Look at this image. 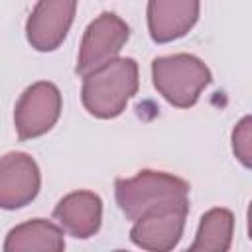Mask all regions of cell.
I'll list each match as a JSON object with an SVG mask.
<instances>
[{"label": "cell", "instance_id": "6da1fadb", "mask_svg": "<svg viewBox=\"0 0 252 252\" xmlns=\"http://www.w3.org/2000/svg\"><path fill=\"white\" fill-rule=\"evenodd\" d=\"M114 195L120 211L130 220L165 207H189V183L154 169H142L134 177H118Z\"/></svg>", "mask_w": 252, "mask_h": 252}, {"label": "cell", "instance_id": "7a4b0ae2", "mask_svg": "<svg viewBox=\"0 0 252 252\" xmlns=\"http://www.w3.org/2000/svg\"><path fill=\"white\" fill-rule=\"evenodd\" d=\"M138 91V63L132 57H114L83 77L81 100L89 114L108 120L122 114Z\"/></svg>", "mask_w": 252, "mask_h": 252}, {"label": "cell", "instance_id": "3957f363", "mask_svg": "<svg viewBox=\"0 0 252 252\" xmlns=\"http://www.w3.org/2000/svg\"><path fill=\"white\" fill-rule=\"evenodd\" d=\"M211 79L209 67L189 53L163 55L152 61V81L156 91L177 108L193 106Z\"/></svg>", "mask_w": 252, "mask_h": 252}, {"label": "cell", "instance_id": "277c9868", "mask_svg": "<svg viewBox=\"0 0 252 252\" xmlns=\"http://www.w3.org/2000/svg\"><path fill=\"white\" fill-rule=\"evenodd\" d=\"M128 37H130L128 24L112 12H102L87 26L83 33L77 67H75L77 75L85 77L87 73L112 61L120 53Z\"/></svg>", "mask_w": 252, "mask_h": 252}, {"label": "cell", "instance_id": "5b68a950", "mask_svg": "<svg viewBox=\"0 0 252 252\" xmlns=\"http://www.w3.org/2000/svg\"><path fill=\"white\" fill-rule=\"evenodd\" d=\"M61 93L49 81L30 85L16 102L14 126L20 140L39 138L49 132L61 114Z\"/></svg>", "mask_w": 252, "mask_h": 252}, {"label": "cell", "instance_id": "8992f818", "mask_svg": "<svg viewBox=\"0 0 252 252\" xmlns=\"http://www.w3.org/2000/svg\"><path fill=\"white\" fill-rule=\"evenodd\" d=\"M77 0H39L26 22V37L35 51H55L75 20Z\"/></svg>", "mask_w": 252, "mask_h": 252}, {"label": "cell", "instance_id": "52a82bcc", "mask_svg": "<svg viewBox=\"0 0 252 252\" xmlns=\"http://www.w3.org/2000/svg\"><path fill=\"white\" fill-rule=\"evenodd\" d=\"M41 185L35 159L26 152H10L0 158V209L14 211L30 205Z\"/></svg>", "mask_w": 252, "mask_h": 252}, {"label": "cell", "instance_id": "ba28073f", "mask_svg": "<svg viewBox=\"0 0 252 252\" xmlns=\"http://www.w3.org/2000/svg\"><path fill=\"white\" fill-rule=\"evenodd\" d=\"M189 207H165L142 215L134 220L130 230V240L152 252H167L177 246L183 236L185 220H187Z\"/></svg>", "mask_w": 252, "mask_h": 252}, {"label": "cell", "instance_id": "9c48e42d", "mask_svg": "<svg viewBox=\"0 0 252 252\" xmlns=\"http://www.w3.org/2000/svg\"><path fill=\"white\" fill-rule=\"evenodd\" d=\"M201 0H150L148 30L156 43L183 37L199 20Z\"/></svg>", "mask_w": 252, "mask_h": 252}, {"label": "cell", "instance_id": "30bf717a", "mask_svg": "<svg viewBox=\"0 0 252 252\" xmlns=\"http://www.w3.org/2000/svg\"><path fill=\"white\" fill-rule=\"evenodd\" d=\"M57 222L75 238H91L102 222V201L93 191H73L53 209Z\"/></svg>", "mask_w": 252, "mask_h": 252}, {"label": "cell", "instance_id": "8fae6325", "mask_svg": "<svg viewBox=\"0 0 252 252\" xmlns=\"http://www.w3.org/2000/svg\"><path fill=\"white\" fill-rule=\"evenodd\" d=\"M63 248V230L45 219H33L14 226L4 240L6 252H61Z\"/></svg>", "mask_w": 252, "mask_h": 252}, {"label": "cell", "instance_id": "7c38bea8", "mask_svg": "<svg viewBox=\"0 0 252 252\" xmlns=\"http://www.w3.org/2000/svg\"><path fill=\"white\" fill-rule=\"evenodd\" d=\"M234 215L228 209H211L201 217L191 252H226L232 242Z\"/></svg>", "mask_w": 252, "mask_h": 252}, {"label": "cell", "instance_id": "4fadbf2b", "mask_svg": "<svg viewBox=\"0 0 252 252\" xmlns=\"http://www.w3.org/2000/svg\"><path fill=\"white\" fill-rule=\"evenodd\" d=\"M232 152L236 159L244 165H252V118L244 116L232 130Z\"/></svg>", "mask_w": 252, "mask_h": 252}]
</instances>
